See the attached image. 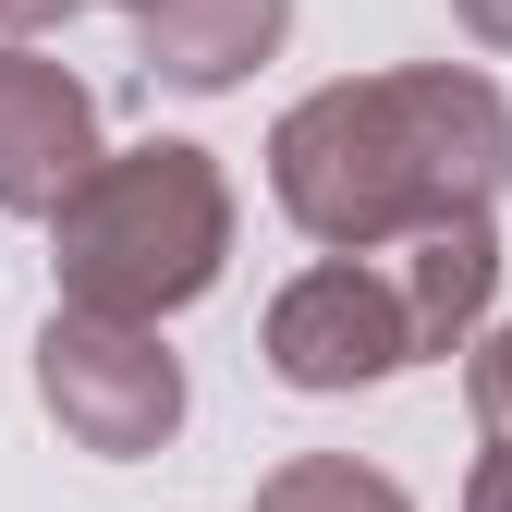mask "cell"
<instances>
[{
  "label": "cell",
  "mask_w": 512,
  "mask_h": 512,
  "mask_svg": "<svg viewBox=\"0 0 512 512\" xmlns=\"http://www.w3.org/2000/svg\"><path fill=\"white\" fill-rule=\"evenodd\" d=\"M500 171H512V98L476 61L342 74L269 122V196L330 256H378L439 220H488Z\"/></svg>",
  "instance_id": "1"
},
{
  "label": "cell",
  "mask_w": 512,
  "mask_h": 512,
  "mask_svg": "<svg viewBox=\"0 0 512 512\" xmlns=\"http://www.w3.org/2000/svg\"><path fill=\"white\" fill-rule=\"evenodd\" d=\"M500 293V232L488 220H439L378 256H317L305 281L269 293V378L281 391H378L403 366H439L476 342V317Z\"/></svg>",
  "instance_id": "2"
},
{
  "label": "cell",
  "mask_w": 512,
  "mask_h": 512,
  "mask_svg": "<svg viewBox=\"0 0 512 512\" xmlns=\"http://www.w3.org/2000/svg\"><path fill=\"white\" fill-rule=\"evenodd\" d=\"M232 256V183L196 135H147L98 159L74 196L49 208V269L74 317H122V330H159L183 317Z\"/></svg>",
  "instance_id": "3"
},
{
  "label": "cell",
  "mask_w": 512,
  "mask_h": 512,
  "mask_svg": "<svg viewBox=\"0 0 512 512\" xmlns=\"http://www.w3.org/2000/svg\"><path fill=\"white\" fill-rule=\"evenodd\" d=\"M37 403H49V427L74 439V452L135 464V452H159V439L183 427V354L159 330L49 305V330H37Z\"/></svg>",
  "instance_id": "4"
},
{
  "label": "cell",
  "mask_w": 512,
  "mask_h": 512,
  "mask_svg": "<svg viewBox=\"0 0 512 512\" xmlns=\"http://www.w3.org/2000/svg\"><path fill=\"white\" fill-rule=\"evenodd\" d=\"M98 159H110L98 147V98L61 74L49 49H0V208L49 220Z\"/></svg>",
  "instance_id": "5"
},
{
  "label": "cell",
  "mask_w": 512,
  "mask_h": 512,
  "mask_svg": "<svg viewBox=\"0 0 512 512\" xmlns=\"http://www.w3.org/2000/svg\"><path fill=\"white\" fill-rule=\"evenodd\" d=\"M281 37H293V0H147V13H135L147 86H183V98L244 86Z\"/></svg>",
  "instance_id": "6"
},
{
  "label": "cell",
  "mask_w": 512,
  "mask_h": 512,
  "mask_svg": "<svg viewBox=\"0 0 512 512\" xmlns=\"http://www.w3.org/2000/svg\"><path fill=\"white\" fill-rule=\"evenodd\" d=\"M256 512H415L378 464H354V452H293L269 488H256Z\"/></svg>",
  "instance_id": "7"
},
{
  "label": "cell",
  "mask_w": 512,
  "mask_h": 512,
  "mask_svg": "<svg viewBox=\"0 0 512 512\" xmlns=\"http://www.w3.org/2000/svg\"><path fill=\"white\" fill-rule=\"evenodd\" d=\"M464 391H476V427H488V439H512V330H488V342H476Z\"/></svg>",
  "instance_id": "8"
},
{
  "label": "cell",
  "mask_w": 512,
  "mask_h": 512,
  "mask_svg": "<svg viewBox=\"0 0 512 512\" xmlns=\"http://www.w3.org/2000/svg\"><path fill=\"white\" fill-rule=\"evenodd\" d=\"M86 0H0V49H37L49 25H74Z\"/></svg>",
  "instance_id": "9"
},
{
  "label": "cell",
  "mask_w": 512,
  "mask_h": 512,
  "mask_svg": "<svg viewBox=\"0 0 512 512\" xmlns=\"http://www.w3.org/2000/svg\"><path fill=\"white\" fill-rule=\"evenodd\" d=\"M464 512H512V439H488L476 476H464Z\"/></svg>",
  "instance_id": "10"
},
{
  "label": "cell",
  "mask_w": 512,
  "mask_h": 512,
  "mask_svg": "<svg viewBox=\"0 0 512 512\" xmlns=\"http://www.w3.org/2000/svg\"><path fill=\"white\" fill-rule=\"evenodd\" d=\"M452 13H464L476 49H512V0H452Z\"/></svg>",
  "instance_id": "11"
},
{
  "label": "cell",
  "mask_w": 512,
  "mask_h": 512,
  "mask_svg": "<svg viewBox=\"0 0 512 512\" xmlns=\"http://www.w3.org/2000/svg\"><path fill=\"white\" fill-rule=\"evenodd\" d=\"M135 13H147V0H135Z\"/></svg>",
  "instance_id": "12"
}]
</instances>
